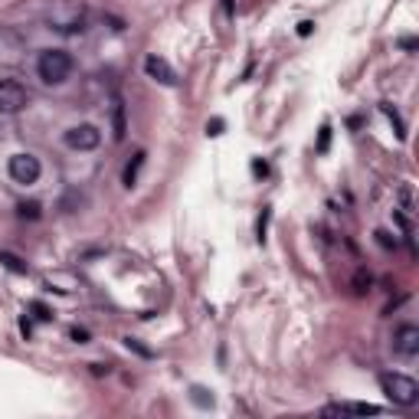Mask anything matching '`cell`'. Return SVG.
<instances>
[{
  "label": "cell",
  "mask_w": 419,
  "mask_h": 419,
  "mask_svg": "<svg viewBox=\"0 0 419 419\" xmlns=\"http://www.w3.org/2000/svg\"><path fill=\"white\" fill-rule=\"evenodd\" d=\"M145 73L160 82V86H177V73H174V66L167 59H160V56H148L145 59Z\"/></svg>",
  "instance_id": "obj_7"
},
{
  "label": "cell",
  "mask_w": 419,
  "mask_h": 419,
  "mask_svg": "<svg viewBox=\"0 0 419 419\" xmlns=\"http://www.w3.org/2000/svg\"><path fill=\"white\" fill-rule=\"evenodd\" d=\"M62 141H66V148H73V151H95L102 141V131L95 124L82 122V124H73V128L62 135Z\"/></svg>",
  "instance_id": "obj_3"
},
{
  "label": "cell",
  "mask_w": 419,
  "mask_h": 419,
  "mask_svg": "<svg viewBox=\"0 0 419 419\" xmlns=\"http://www.w3.org/2000/svg\"><path fill=\"white\" fill-rule=\"evenodd\" d=\"M73 337H75V341H79V344H86V337H89V334H86V331H79V328H75V331H73Z\"/></svg>",
  "instance_id": "obj_24"
},
{
  "label": "cell",
  "mask_w": 419,
  "mask_h": 419,
  "mask_svg": "<svg viewBox=\"0 0 419 419\" xmlns=\"http://www.w3.org/2000/svg\"><path fill=\"white\" fill-rule=\"evenodd\" d=\"M26 89L17 79H0V115H17L20 109H26Z\"/></svg>",
  "instance_id": "obj_5"
},
{
  "label": "cell",
  "mask_w": 419,
  "mask_h": 419,
  "mask_svg": "<svg viewBox=\"0 0 419 419\" xmlns=\"http://www.w3.org/2000/svg\"><path fill=\"white\" fill-rule=\"evenodd\" d=\"M33 311H37V318H39V321H50V318H53V315H50V308H46V305H39V301H37V305H33Z\"/></svg>",
  "instance_id": "obj_20"
},
{
  "label": "cell",
  "mask_w": 419,
  "mask_h": 419,
  "mask_svg": "<svg viewBox=\"0 0 419 419\" xmlns=\"http://www.w3.org/2000/svg\"><path fill=\"white\" fill-rule=\"evenodd\" d=\"M37 73L46 86H59L73 73V56L66 50H43L37 59Z\"/></svg>",
  "instance_id": "obj_2"
},
{
  "label": "cell",
  "mask_w": 419,
  "mask_h": 419,
  "mask_svg": "<svg viewBox=\"0 0 419 419\" xmlns=\"http://www.w3.org/2000/svg\"><path fill=\"white\" fill-rule=\"evenodd\" d=\"M373 236H377V243H380L383 249H396V236H390L387 230H377Z\"/></svg>",
  "instance_id": "obj_16"
},
{
  "label": "cell",
  "mask_w": 419,
  "mask_h": 419,
  "mask_svg": "<svg viewBox=\"0 0 419 419\" xmlns=\"http://www.w3.org/2000/svg\"><path fill=\"white\" fill-rule=\"evenodd\" d=\"M0 262H3V266H7L10 272H20V275H26V262L17 259L13 252H0Z\"/></svg>",
  "instance_id": "obj_11"
},
{
  "label": "cell",
  "mask_w": 419,
  "mask_h": 419,
  "mask_svg": "<svg viewBox=\"0 0 419 419\" xmlns=\"http://www.w3.org/2000/svg\"><path fill=\"white\" fill-rule=\"evenodd\" d=\"M207 135H210V138L223 135V118H213V122H207Z\"/></svg>",
  "instance_id": "obj_19"
},
{
  "label": "cell",
  "mask_w": 419,
  "mask_h": 419,
  "mask_svg": "<svg viewBox=\"0 0 419 419\" xmlns=\"http://www.w3.org/2000/svg\"><path fill=\"white\" fill-rule=\"evenodd\" d=\"M20 216H30V220H37V216H39V203H20Z\"/></svg>",
  "instance_id": "obj_18"
},
{
  "label": "cell",
  "mask_w": 419,
  "mask_h": 419,
  "mask_svg": "<svg viewBox=\"0 0 419 419\" xmlns=\"http://www.w3.org/2000/svg\"><path fill=\"white\" fill-rule=\"evenodd\" d=\"M141 167H145V151H138L135 160H131V164L124 167L122 184H124V187H135V184H138V171H141Z\"/></svg>",
  "instance_id": "obj_10"
},
{
  "label": "cell",
  "mask_w": 419,
  "mask_h": 419,
  "mask_svg": "<svg viewBox=\"0 0 419 419\" xmlns=\"http://www.w3.org/2000/svg\"><path fill=\"white\" fill-rule=\"evenodd\" d=\"M400 200H403V210H407V213H413V187H409V184L400 187Z\"/></svg>",
  "instance_id": "obj_15"
},
{
  "label": "cell",
  "mask_w": 419,
  "mask_h": 419,
  "mask_svg": "<svg viewBox=\"0 0 419 419\" xmlns=\"http://www.w3.org/2000/svg\"><path fill=\"white\" fill-rule=\"evenodd\" d=\"M266 223H269V210H262V216H259V243L266 239Z\"/></svg>",
  "instance_id": "obj_21"
},
{
  "label": "cell",
  "mask_w": 419,
  "mask_h": 419,
  "mask_svg": "<svg viewBox=\"0 0 419 419\" xmlns=\"http://www.w3.org/2000/svg\"><path fill=\"white\" fill-rule=\"evenodd\" d=\"M393 351L400 357H416L419 354V328L416 324H400L393 331Z\"/></svg>",
  "instance_id": "obj_6"
},
{
  "label": "cell",
  "mask_w": 419,
  "mask_h": 419,
  "mask_svg": "<svg viewBox=\"0 0 419 419\" xmlns=\"http://www.w3.org/2000/svg\"><path fill=\"white\" fill-rule=\"evenodd\" d=\"M111 135H115V141H124V135H128V122H124V105L122 102L111 105Z\"/></svg>",
  "instance_id": "obj_9"
},
{
  "label": "cell",
  "mask_w": 419,
  "mask_h": 419,
  "mask_svg": "<svg viewBox=\"0 0 419 419\" xmlns=\"http://www.w3.org/2000/svg\"><path fill=\"white\" fill-rule=\"evenodd\" d=\"M124 347H128V351H135V354H141V357H154V351H151V347H145L138 337H124Z\"/></svg>",
  "instance_id": "obj_13"
},
{
  "label": "cell",
  "mask_w": 419,
  "mask_h": 419,
  "mask_svg": "<svg viewBox=\"0 0 419 419\" xmlns=\"http://www.w3.org/2000/svg\"><path fill=\"white\" fill-rule=\"evenodd\" d=\"M328 145H331V124H324L318 135V151H328Z\"/></svg>",
  "instance_id": "obj_17"
},
{
  "label": "cell",
  "mask_w": 419,
  "mask_h": 419,
  "mask_svg": "<svg viewBox=\"0 0 419 419\" xmlns=\"http://www.w3.org/2000/svg\"><path fill=\"white\" fill-rule=\"evenodd\" d=\"M380 390L396 407H413L419 400V383L413 377H407V373H396V370L380 373Z\"/></svg>",
  "instance_id": "obj_1"
},
{
  "label": "cell",
  "mask_w": 419,
  "mask_h": 419,
  "mask_svg": "<svg viewBox=\"0 0 419 419\" xmlns=\"http://www.w3.org/2000/svg\"><path fill=\"white\" fill-rule=\"evenodd\" d=\"M400 46H403V50H416V39H413V37H407V39H400Z\"/></svg>",
  "instance_id": "obj_23"
},
{
  "label": "cell",
  "mask_w": 419,
  "mask_h": 419,
  "mask_svg": "<svg viewBox=\"0 0 419 419\" xmlns=\"http://www.w3.org/2000/svg\"><path fill=\"white\" fill-rule=\"evenodd\" d=\"M383 115H387V118L393 122V128H396V138H407V128H403V122H400V115H396V111L390 109V105H383Z\"/></svg>",
  "instance_id": "obj_14"
},
{
  "label": "cell",
  "mask_w": 419,
  "mask_h": 419,
  "mask_svg": "<svg viewBox=\"0 0 419 419\" xmlns=\"http://www.w3.org/2000/svg\"><path fill=\"white\" fill-rule=\"evenodd\" d=\"M190 400H194V403H197V407H213V393H207V390H203V387H194V390H190Z\"/></svg>",
  "instance_id": "obj_12"
},
{
  "label": "cell",
  "mask_w": 419,
  "mask_h": 419,
  "mask_svg": "<svg viewBox=\"0 0 419 419\" xmlns=\"http://www.w3.org/2000/svg\"><path fill=\"white\" fill-rule=\"evenodd\" d=\"M311 30H315V24H311V20L298 24V37H311Z\"/></svg>",
  "instance_id": "obj_22"
},
{
  "label": "cell",
  "mask_w": 419,
  "mask_h": 419,
  "mask_svg": "<svg viewBox=\"0 0 419 419\" xmlns=\"http://www.w3.org/2000/svg\"><path fill=\"white\" fill-rule=\"evenodd\" d=\"M324 416H337V413H354V416H377L380 407L373 403H334V407H324L321 409Z\"/></svg>",
  "instance_id": "obj_8"
},
{
  "label": "cell",
  "mask_w": 419,
  "mask_h": 419,
  "mask_svg": "<svg viewBox=\"0 0 419 419\" xmlns=\"http://www.w3.org/2000/svg\"><path fill=\"white\" fill-rule=\"evenodd\" d=\"M7 171H10V177L17 180V184H37L39 174H43V167H39V158H33V154H13L10 164H7Z\"/></svg>",
  "instance_id": "obj_4"
}]
</instances>
